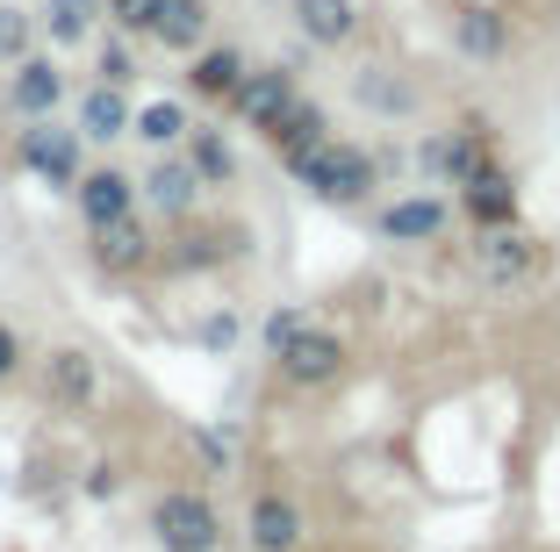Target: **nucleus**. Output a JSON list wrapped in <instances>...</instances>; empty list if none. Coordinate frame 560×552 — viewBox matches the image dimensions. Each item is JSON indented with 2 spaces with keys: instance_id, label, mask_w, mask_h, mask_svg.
<instances>
[{
  "instance_id": "7c9ffc66",
  "label": "nucleus",
  "mask_w": 560,
  "mask_h": 552,
  "mask_svg": "<svg viewBox=\"0 0 560 552\" xmlns=\"http://www.w3.org/2000/svg\"><path fill=\"white\" fill-rule=\"evenodd\" d=\"M288 330H302V316H295V309H273V316H266V344H280Z\"/></svg>"
},
{
  "instance_id": "393cba45",
  "label": "nucleus",
  "mask_w": 560,
  "mask_h": 552,
  "mask_svg": "<svg viewBox=\"0 0 560 552\" xmlns=\"http://www.w3.org/2000/svg\"><path fill=\"white\" fill-rule=\"evenodd\" d=\"M215 259H223V237L215 230H195V237H180V251H165L173 273H195V266H215Z\"/></svg>"
},
{
  "instance_id": "f03ea898",
  "label": "nucleus",
  "mask_w": 560,
  "mask_h": 552,
  "mask_svg": "<svg viewBox=\"0 0 560 552\" xmlns=\"http://www.w3.org/2000/svg\"><path fill=\"white\" fill-rule=\"evenodd\" d=\"M151 531H159L165 552H215L223 545V517L195 488H165L159 503H151Z\"/></svg>"
},
{
  "instance_id": "1a4fd4ad",
  "label": "nucleus",
  "mask_w": 560,
  "mask_h": 552,
  "mask_svg": "<svg viewBox=\"0 0 560 552\" xmlns=\"http://www.w3.org/2000/svg\"><path fill=\"white\" fill-rule=\"evenodd\" d=\"M58 101H66V72L50 66V58H15V80H8V108L15 115H58Z\"/></svg>"
},
{
  "instance_id": "a211bd4d",
  "label": "nucleus",
  "mask_w": 560,
  "mask_h": 552,
  "mask_svg": "<svg viewBox=\"0 0 560 552\" xmlns=\"http://www.w3.org/2000/svg\"><path fill=\"white\" fill-rule=\"evenodd\" d=\"M151 36H159L165 50H187V58H195V50L209 44V0H165Z\"/></svg>"
},
{
  "instance_id": "6e6552de",
  "label": "nucleus",
  "mask_w": 560,
  "mask_h": 552,
  "mask_svg": "<svg viewBox=\"0 0 560 552\" xmlns=\"http://www.w3.org/2000/svg\"><path fill=\"white\" fill-rule=\"evenodd\" d=\"M324 137H330V115L316 108V101H302V94L288 101V108H280L273 122H266V144L280 151V165H302L316 144H324Z\"/></svg>"
},
{
  "instance_id": "7ed1b4c3",
  "label": "nucleus",
  "mask_w": 560,
  "mask_h": 552,
  "mask_svg": "<svg viewBox=\"0 0 560 552\" xmlns=\"http://www.w3.org/2000/svg\"><path fill=\"white\" fill-rule=\"evenodd\" d=\"M273 366H280V380L288 388H330V380L346 374V344L330 338V330H288V338L273 344Z\"/></svg>"
},
{
  "instance_id": "f257e3e1",
  "label": "nucleus",
  "mask_w": 560,
  "mask_h": 552,
  "mask_svg": "<svg viewBox=\"0 0 560 552\" xmlns=\"http://www.w3.org/2000/svg\"><path fill=\"white\" fill-rule=\"evenodd\" d=\"M288 173H295L316 201H338V209H360V201L374 195V179H381L374 158H366L360 144H338V137H324V144H316L302 165H288Z\"/></svg>"
},
{
  "instance_id": "6ab92c4d",
  "label": "nucleus",
  "mask_w": 560,
  "mask_h": 552,
  "mask_svg": "<svg viewBox=\"0 0 560 552\" xmlns=\"http://www.w3.org/2000/svg\"><path fill=\"white\" fill-rule=\"evenodd\" d=\"M80 137H94V144H108V137H130V101H122V86L101 80L94 94L80 101Z\"/></svg>"
},
{
  "instance_id": "aec40b11",
  "label": "nucleus",
  "mask_w": 560,
  "mask_h": 552,
  "mask_svg": "<svg viewBox=\"0 0 560 552\" xmlns=\"http://www.w3.org/2000/svg\"><path fill=\"white\" fill-rule=\"evenodd\" d=\"M453 44H460L467 58H503V50H511V30H503L495 8H460V15H453Z\"/></svg>"
},
{
  "instance_id": "423d86ee",
  "label": "nucleus",
  "mask_w": 560,
  "mask_h": 552,
  "mask_svg": "<svg viewBox=\"0 0 560 552\" xmlns=\"http://www.w3.org/2000/svg\"><path fill=\"white\" fill-rule=\"evenodd\" d=\"M44 395L58 409H101V366H94V352H80V344H58V352L44 359Z\"/></svg>"
},
{
  "instance_id": "4be33fe9",
  "label": "nucleus",
  "mask_w": 560,
  "mask_h": 552,
  "mask_svg": "<svg viewBox=\"0 0 560 552\" xmlns=\"http://www.w3.org/2000/svg\"><path fill=\"white\" fill-rule=\"evenodd\" d=\"M352 94H360L374 115H410V108H417L410 80H388V66H366L360 80H352Z\"/></svg>"
},
{
  "instance_id": "39448f33",
  "label": "nucleus",
  "mask_w": 560,
  "mask_h": 552,
  "mask_svg": "<svg viewBox=\"0 0 560 552\" xmlns=\"http://www.w3.org/2000/svg\"><path fill=\"white\" fill-rule=\"evenodd\" d=\"M475 266H481V280L511 287V280L539 273V237L517 230V223H489V230H481V244H475Z\"/></svg>"
},
{
  "instance_id": "9b49d317",
  "label": "nucleus",
  "mask_w": 560,
  "mask_h": 552,
  "mask_svg": "<svg viewBox=\"0 0 560 552\" xmlns=\"http://www.w3.org/2000/svg\"><path fill=\"white\" fill-rule=\"evenodd\" d=\"M245 538H252V552H295L302 545V509L288 503V495H259Z\"/></svg>"
},
{
  "instance_id": "c756f323",
  "label": "nucleus",
  "mask_w": 560,
  "mask_h": 552,
  "mask_svg": "<svg viewBox=\"0 0 560 552\" xmlns=\"http://www.w3.org/2000/svg\"><path fill=\"white\" fill-rule=\"evenodd\" d=\"M237 338V316L223 309V316H209V324H201V344H231Z\"/></svg>"
},
{
  "instance_id": "f3484780",
  "label": "nucleus",
  "mask_w": 560,
  "mask_h": 552,
  "mask_svg": "<svg viewBox=\"0 0 560 552\" xmlns=\"http://www.w3.org/2000/svg\"><path fill=\"white\" fill-rule=\"evenodd\" d=\"M295 30L310 36V44L338 50V44H352V30H360V8H352V0H295Z\"/></svg>"
},
{
  "instance_id": "5701e85b",
  "label": "nucleus",
  "mask_w": 560,
  "mask_h": 552,
  "mask_svg": "<svg viewBox=\"0 0 560 552\" xmlns=\"http://www.w3.org/2000/svg\"><path fill=\"white\" fill-rule=\"evenodd\" d=\"M130 137H144V144H180V137H187V115L180 108H173V101H151V108H137L130 115Z\"/></svg>"
},
{
  "instance_id": "a878e982",
  "label": "nucleus",
  "mask_w": 560,
  "mask_h": 552,
  "mask_svg": "<svg viewBox=\"0 0 560 552\" xmlns=\"http://www.w3.org/2000/svg\"><path fill=\"white\" fill-rule=\"evenodd\" d=\"M0 58H8V66H15V58H30V15H22V8H8V0H0Z\"/></svg>"
},
{
  "instance_id": "dca6fc26",
  "label": "nucleus",
  "mask_w": 560,
  "mask_h": 552,
  "mask_svg": "<svg viewBox=\"0 0 560 552\" xmlns=\"http://www.w3.org/2000/svg\"><path fill=\"white\" fill-rule=\"evenodd\" d=\"M445 223H453V209H445L439 195H410V201H396V209L381 215V230L396 244H431V237H445Z\"/></svg>"
},
{
  "instance_id": "20e7f679",
  "label": "nucleus",
  "mask_w": 560,
  "mask_h": 552,
  "mask_svg": "<svg viewBox=\"0 0 560 552\" xmlns=\"http://www.w3.org/2000/svg\"><path fill=\"white\" fill-rule=\"evenodd\" d=\"M15 158L50 187H80V130H58L50 115H36V130L15 137Z\"/></svg>"
},
{
  "instance_id": "412c9836",
  "label": "nucleus",
  "mask_w": 560,
  "mask_h": 552,
  "mask_svg": "<svg viewBox=\"0 0 560 552\" xmlns=\"http://www.w3.org/2000/svg\"><path fill=\"white\" fill-rule=\"evenodd\" d=\"M187 165L201 173V187H231V179H237V151L223 144L215 130H187Z\"/></svg>"
},
{
  "instance_id": "9d476101",
  "label": "nucleus",
  "mask_w": 560,
  "mask_h": 552,
  "mask_svg": "<svg viewBox=\"0 0 560 552\" xmlns=\"http://www.w3.org/2000/svg\"><path fill=\"white\" fill-rule=\"evenodd\" d=\"M245 50H231V44H223V50H209V44H201L195 50V66H187V94H201V101H237V86H245Z\"/></svg>"
},
{
  "instance_id": "f8f14e48",
  "label": "nucleus",
  "mask_w": 560,
  "mask_h": 552,
  "mask_svg": "<svg viewBox=\"0 0 560 552\" xmlns=\"http://www.w3.org/2000/svg\"><path fill=\"white\" fill-rule=\"evenodd\" d=\"M460 187H467V195H460L467 215H475L481 230H489V223H517V179L503 173V165H481L475 179H460Z\"/></svg>"
},
{
  "instance_id": "0eeeda50",
  "label": "nucleus",
  "mask_w": 560,
  "mask_h": 552,
  "mask_svg": "<svg viewBox=\"0 0 560 552\" xmlns=\"http://www.w3.org/2000/svg\"><path fill=\"white\" fill-rule=\"evenodd\" d=\"M151 259H159L151 223H137V215H108V223H94V266H101V273H144Z\"/></svg>"
},
{
  "instance_id": "2eb2a0df",
  "label": "nucleus",
  "mask_w": 560,
  "mask_h": 552,
  "mask_svg": "<svg viewBox=\"0 0 560 552\" xmlns=\"http://www.w3.org/2000/svg\"><path fill=\"white\" fill-rule=\"evenodd\" d=\"M144 195H151V209L159 215H195V201H201V173L187 158H159L144 173Z\"/></svg>"
},
{
  "instance_id": "c85d7f7f",
  "label": "nucleus",
  "mask_w": 560,
  "mask_h": 552,
  "mask_svg": "<svg viewBox=\"0 0 560 552\" xmlns=\"http://www.w3.org/2000/svg\"><path fill=\"white\" fill-rule=\"evenodd\" d=\"M15 374H22V338L0 324V380H15Z\"/></svg>"
},
{
  "instance_id": "b1692460",
  "label": "nucleus",
  "mask_w": 560,
  "mask_h": 552,
  "mask_svg": "<svg viewBox=\"0 0 560 552\" xmlns=\"http://www.w3.org/2000/svg\"><path fill=\"white\" fill-rule=\"evenodd\" d=\"M44 15H50V36L58 44H80V36H94V0H44Z\"/></svg>"
},
{
  "instance_id": "cd10ccee",
  "label": "nucleus",
  "mask_w": 560,
  "mask_h": 552,
  "mask_svg": "<svg viewBox=\"0 0 560 552\" xmlns=\"http://www.w3.org/2000/svg\"><path fill=\"white\" fill-rule=\"evenodd\" d=\"M101 80H108V86L137 80V66H130V50H122V44H101Z\"/></svg>"
},
{
  "instance_id": "ddd939ff",
  "label": "nucleus",
  "mask_w": 560,
  "mask_h": 552,
  "mask_svg": "<svg viewBox=\"0 0 560 552\" xmlns=\"http://www.w3.org/2000/svg\"><path fill=\"white\" fill-rule=\"evenodd\" d=\"M80 215H86V230L94 223H108V215H130V201H137V179L130 173H116V165H101V173H80Z\"/></svg>"
},
{
  "instance_id": "4468645a",
  "label": "nucleus",
  "mask_w": 560,
  "mask_h": 552,
  "mask_svg": "<svg viewBox=\"0 0 560 552\" xmlns=\"http://www.w3.org/2000/svg\"><path fill=\"white\" fill-rule=\"evenodd\" d=\"M288 101H295V72H288V66H273V72H245V86H237V101H231V108L245 115L252 130H266V122H273V115L288 108Z\"/></svg>"
},
{
  "instance_id": "bb28decb",
  "label": "nucleus",
  "mask_w": 560,
  "mask_h": 552,
  "mask_svg": "<svg viewBox=\"0 0 560 552\" xmlns=\"http://www.w3.org/2000/svg\"><path fill=\"white\" fill-rule=\"evenodd\" d=\"M159 8H165V0H108V15H116V30H130V36H151Z\"/></svg>"
}]
</instances>
